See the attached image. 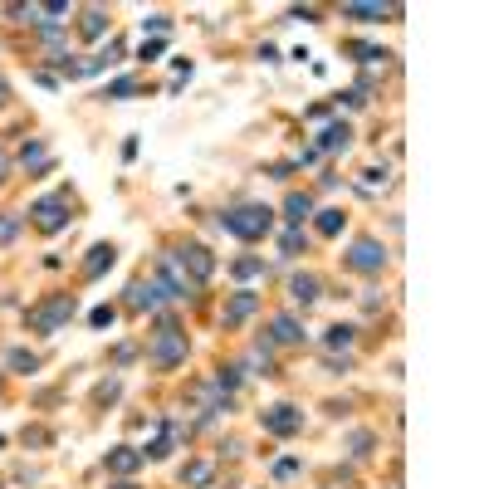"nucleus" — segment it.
Listing matches in <instances>:
<instances>
[{"label": "nucleus", "instance_id": "obj_1", "mask_svg": "<svg viewBox=\"0 0 489 489\" xmlns=\"http://www.w3.org/2000/svg\"><path fill=\"white\" fill-rule=\"evenodd\" d=\"M220 230H230L235 240H265L274 230V210L269 205H235L220 215Z\"/></svg>", "mask_w": 489, "mask_h": 489}, {"label": "nucleus", "instance_id": "obj_2", "mask_svg": "<svg viewBox=\"0 0 489 489\" xmlns=\"http://www.w3.org/2000/svg\"><path fill=\"white\" fill-rule=\"evenodd\" d=\"M147 357H152L157 367H182V362H186V333H182L172 318H162L157 333H152V343H147Z\"/></svg>", "mask_w": 489, "mask_h": 489}, {"label": "nucleus", "instance_id": "obj_3", "mask_svg": "<svg viewBox=\"0 0 489 489\" xmlns=\"http://www.w3.org/2000/svg\"><path fill=\"white\" fill-rule=\"evenodd\" d=\"M74 308H79L74 293H54V298H44V303L30 308V328H34V333H59V328L74 318Z\"/></svg>", "mask_w": 489, "mask_h": 489}, {"label": "nucleus", "instance_id": "obj_4", "mask_svg": "<svg viewBox=\"0 0 489 489\" xmlns=\"http://www.w3.org/2000/svg\"><path fill=\"white\" fill-rule=\"evenodd\" d=\"M157 284L167 289V298H196V279L186 274V265L177 260V250H172V255H162V269H157Z\"/></svg>", "mask_w": 489, "mask_h": 489}, {"label": "nucleus", "instance_id": "obj_5", "mask_svg": "<svg viewBox=\"0 0 489 489\" xmlns=\"http://www.w3.org/2000/svg\"><path fill=\"white\" fill-rule=\"evenodd\" d=\"M34 225L49 230V235L64 230V225H69V201H64V196H39V201H34Z\"/></svg>", "mask_w": 489, "mask_h": 489}, {"label": "nucleus", "instance_id": "obj_6", "mask_svg": "<svg viewBox=\"0 0 489 489\" xmlns=\"http://www.w3.org/2000/svg\"><path fill=\"white\" fill-rule=\"evenodd\" d=\"M260 426H265L269 436H298V431H303V411H293V406H269V411H260Z\"/></svg>", "mask_w": 489, "mask_h": 489}, {"label": "nucleus", "instance_id": "obj_7", "mask_svg": "<svg viewBox=\"0 0 489 489\" xmlns=\"http://www.w3.org/2000/svg\"><path fill=\"white\" fill-rule=\"evenodd\" d=\"M348 265H353V269H362V274H382L387 250H382L377 240H357V245H353V255H348Z\"/></svg>", "mask_w": 489, "mask_h": 489}, {"label": "nucleus", "instance_id": "obj_8", "mask_svg": "<svg viewBox=\"0 0 489 489\" xmlns=\"http://www.w3.org/2000/svg\"><path fill=\"white\" fill-rule=\"evenodd\" d=\"M162 298H167V289H162L157 279H132V284H127V308H137V313H142V308H147V313L162 308Z\"/></svg>", "mask_w": 489, "mask_h": 489}, {"label": "nucleus", "instance_id": "obj_9", "mask_svg": "<svg viewBox=\"0 0 489 489\" xmlns=\"http://www.w3.org/2000/svg\"><path fill=\"white\" fill-rule=\"evenodd\" d=\"M177 260H182V265H191L196 284H205V279L215 274V260H210V250H205V245H186V250H177Z\"/></svg>", "mask_w": 489, "mask_h": 489}, {"label": "nucleus", "instance_id": "obj_10", "mask_svg": "<svg viewBox=\"0 0 489 489\" xmlns=\"http://www.w3.org/2000/svg\"><path fill=\"white\" fill-rule=\"evenodd\" d=\"M308 215H313V196H308V191H289V196H284V220H289L293 230H298Z\"/></svg>", "mask_w": 489, "mask_h": 489}, {"label": "nucleus", "instance_id": "obj_11", "mask_svg": "<svg viewBox=\"0 0 489 489\" xmlns=\"http://www.w3.org/2000/svg\"><path fill=\"white\" fill-rule=\"evenodd\" d=\"M260 308V293H235L230 303H225V328H235V323H245L250 313Z\"/></svg>", "mask_w": 489, "mask_h": 489}, {"label": "nucleus", "instance_id": "obj_12", "mask_svg": "<svg viewBox=\"0 0 489 489\" xmlns=\"http://www.w3.org/2000/svg\"><path fill=\"white\" fill-rule=\"evenodd\" d=\"M142 460H147V455H142V450H132V445H118V450H108V470H113V475H132Z\"/></svg>", "mask_w": 489, "mask_h": 489}, {"label": "nucleus", "instance_id": "obj_13", "mask_svg": "<svg viewBox=\"0 0 489 489\" xmlns=\"http://www.w3.org/2000/svg\"><path fill=\"white\" fill-rule=\"evenodd\" d=\"M269 338H274V343H284V348H293V343H303V328H298V318H293V313H279V318L269 323Z\"/></svg>", "mask_w": 489, "mask_h": 489}, {"label": "nucleus", "instance_id": "obj_14", "mask_svg": "<svg viewBox=\"0 0 489 489\" xmlns=\"http://www.w3.org/2000/svg\"><path fill=\"white\" fill-rule=\"evenodd\" d=\"M318 289H323V284H318V274H293V279H289V298H293V303H303V308H308V303H318Z\"/></svg>", "mask_w": 489, "mask_h": 489}, {"label": "nucleus", "instance_id": "obj_15", "mask_svg": "<svg viewBox=\"0 0 489 489\" xmlns=\"http://www.w3.org/2000/svg\"><path fill=\"white\" fill-rule=\"evenodd\" d=\"M348 142H353V127L348 122H328L323 137H318V152H343Z\"/></svg>", "mask_w": 489, "mask_h": 489}, {"label": "nucleus", "instance_id": "obj_16", "mask_svg": "<svg viewBox=\"0 0 489 489\" xmlns=\"http://www.w3.org/2000/svg\"><path fill=\"white\" fill-rule=\"evenodd\" d=\"M113 260H118V250H113V245H94V250H89V260H84V274H89V279H98Z\"/></svg>", "mask_w": 489, "mask_h": 489}, {"label": "nucleus", "instance_id": "obj_17", "mask_svg": "<svg viewBox=\"0 0 489 489\" xmlns=\"http://www.w3.org/2000/svg\"><path fill=\"white\" fill-rule=\"evenodd\" d=\"M343 15L348 20H382V15H396V5H357L353 0V5H343Z\"/></svg>", "mask_w": 489, "mask_h": 489}, {"label": "nucleus", "instance_id": "obj_18", "mask_svg": "<svg viewBox=\"0 0 489 489\" xmlns=\"http://www.w3.org/2000/svg\"><path fill=\"white\" fill-rule=\"evenodd\" d=\"M5 367H10V372H25V377H30V372L39 367V357H34V353H25V348H10V353H5Z\"/></svg>", "mask_w": 489, "mask_h": 489}, {"label": "nucleus", "instance_id": "obj_19", "mask_svg": "<svg viewBox=\"0 0 489 489\" xmlns=\"http://www.w3.org/2000/svg\"><path fill=\"white\" fill-rule=\"evenodd\" d=\"M79 30H84V39H98V34H103V30H108V10H84V25H79Z\"/></svg>", "mask_w": 489, "mask_h": 489}, {"label": "nucleus", "instance_id": "obj_20", "mask_svg": "<svg viewBox=\"0 0 489 489\" xmlns=\"http://www.w3.org/2000/svg\"><path fill=\"white\" fill-rule=\"evenodd\" d=\"M230 274H235V279H255V274H265V260L245 255V260H235V265H230Z\"/></svg>", "mask_w": 489, "mask_h": 489}, {"label": "nucleus", "instance_id": "obj_21", "mask_svg": "<svg viewBox=\"0 0 489 489\" xmlns=\"http://www.w3.org/2000/svg\"><path fill=\"white\" fill-rule=\"evenodd\" d=\"M323 343H328V348H333V353H343V348H353V328H348V323H333V328H328V338H323Z\"/></svg>", "mask_w": 489, "mask_h": 489}, {"label": "nucleus", "instance_id": "obj_22", "mask_svg": "<svg viewBox=\"0 0 489 489\" xmlns=\"http://www.w3.org/2000/svg\"><path fill=\"white\" fill-rule=\"evenodd\" d=\"M210 475H215V470H210L205 460H191V465L182 470V480H186V485H210Z\"/></svg>", "mask_w": 489, "mask_h": 489}, {"label": "nucleus", "instance_id": "obj_23", "mask_svg": "<svg viewBox=\"0 0 489 489\" xmlns=\"http://www.w3.org/2000/svg\"><path fill=\"white\" fill-rule=\"evenodd\" d=\"M343 230V210H318V235H338Z\"/></svg>", "mask_w": 489, "mask_h": 489}, {"label": "nucleus", "instance_id": "obj_24", "mask_svg": "<svg viewBox=\"0 0 489 489\" xmlns=\"http://www.w3.org/2000/svg\"><path fill=\"white\" fill-rule=\"evenodd\" d=\"M279 250H284V255H298V250H308V240H303V230H284V240H279Z\"/></svg>", "mask_w": 489, "mask_h": 489}, {"label": "nucleus", "instance_id": "obj_25", "mask_svg": "<svg viewBox=\"0 0 489 489\" xmlns=\"http://www.w3.org/2000/svg\"><path fill=\"white\" fill-rule=\"evenodd\" d=\"M137 94V79H113L108 84V98H132Z\"/></svg>", "mask_w": 489, "mask_h": 489}, {"label": "nucleus", "instance_id": "obj_26", "mask_svg": "<svg viewBox=\"0 0 489 489\" xmlns=\"http://www.w3.org/2000/svg\"><path fill=\"white\" fill-rule=\"evenodd\" d=\"M20 162H25V167H44V147H39V142H25Z\"/></svg>", "mask_w": 489, "mask_h": 489}, {"label": "nucleus", "instance_id": "obj_27", "mask_svg": "<svg viewBox=\"0 0 489 489\" xmlns=\"http://www.w3.org/2000/svg\"><path fill=\"white\" fill-rule=\"evenodd\" d=\"M20 235V215H0V245H10Z\"/></svg>", "mask_w": 489, "mask_h": 489}, {"label": "nucleus", "instance_id": "obj_28", "mask_svg": "<svg viewBox=\"0 0 489 489\" xmlns=\"http://www.w3.org/2000/svg\"><path fill=\"white\" fill-rule=\"evenodd\" d=\"M142 25H147V30H152V34H157V39H162V34H167V30H172V20H167V15H147V20H142Z\"/></svg>", "mask_w": 489, "mask_h": 489}, {"label": "nucleus", "instance_id": "obj_29", "mask_svg": "<svg viewBox=\"0 0 489 489\" xmlns=\"http://www.w3.org/2000/svg\"><path fill=\"white\" fill-rule=\"evenodd\" d=\"M348 445H353V455H367V450H372V431H357Z\"/></svg>", "mask_w": 489, "mask_h": 489}, {"label": "nucleus", "instance_id": "obj_30", "mask_svg": "<svg viewBox=\"0 0 489 489\" xmlns=\"http://www.w3.org/2000/svg\"><path fill=\"white\" fill-rule=\"evenodd\" d=\"M113 318H118V313H113V308H108V303H103V308H94V313H89V323H94V328H108V323H113Z\"/></svg>", "mask_w": 489, "mask_h": 489}, {"label": "nucleus", "instance_id": "obj_31", "mask_svg": "<svg viewBox=\"0 0 489 489\" xmlns=\"http://www.w3.org/2000/svg\"><path fill=\"white\" fill-rule=\"evenodd\" d=\"M293 475H298V460H279L274 465V480H293Z\"/></svg>", "mask_w": 489, "mask_h": 489}, {"label": "nucleus", "instance_id": "obj_32", "mask_svg": "<svg viewBox=\"0 0 489 489\" xmlns=\"http://www.w3.org/2000/svg\"><path fill=\"white\" fill-rule=\"evenodd\" d=\"M157 54H162V39H147V44L137 49V59H157Z\"/></svg>", "mask_w": 489, "mask_h": 489}, {"label": "nucleus", "instance_id": "obj_33", "mask_svg": "<svg viewBox=\"0 0 489 489\" xmlns=\"http://www.w3.org/2000/svg\"><path fill=\"white\" fill-rule=\"evenodd\" d=\"M5 98H10V89H5V79H0V103H5Z\"/></svg>", "mask_w": 489, "mask_h": 489}, {"label": "nucleus", "instance_id": "obj_34", "mask_svg": "<svg viewBox=\"0 0 489 489\" xmlns=\"http://www.w3.org/2000/svg\"><path fill=\"white\" fill-rule=\"evenodd\" d=\"M0 182H5V152H0Z\"/></svg>", "mask_w": 489, "mask_h": 489}, {"label": "nucleus", "instance_id": "obj_35", "mask_svg": "<svg viewBox=\"0 0 489 489\" xmlns=\"http://www.w3.org/2000/svg\"><path fill=\"white\" fill-rule=\"evenodd\" d=\"M113 489H137V485H127V480H122V485H113Z\"/></svg>", "mask_w": 489, "mask_h": 489}, {"label": "nucleus", "instance_id": "obj_36", "mask_svg": "<svg viewBox=\"0 0 489 489\" xmlns=\"http://www.w3.org/2000/svg\"><path fill=\"white\" fill-rule=\"evenodd\" d=\"M0 445H5V440H0Z\"/></svg>", "mask_w": 489, "mask_h": 489}]
</instances>
